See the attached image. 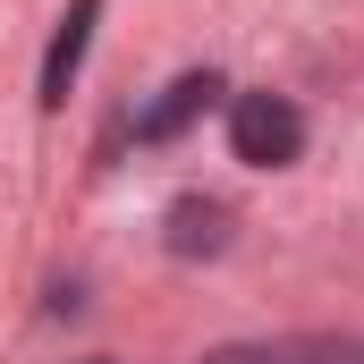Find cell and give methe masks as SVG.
<instances>
[{"label": "cell", "instance_id": "obj_3", "mask_svg": "<svg viewBox=\"0 0 364 364\" xmlns=\"http://www.w3.org/2000/svg\"><path fill=\"white\" fill-rule=\"evenodd\" d=\"M93 17H102V0H77V9L60 17V34H51V60H43V102H68V77H77V60H85Z\"/></svg>", "mask_w": 364, "mask_h": 364}, {"label": "cell", "instance_id": "obj_7", "mask_svg": "<svg viewBox=\"0 0 364 364\" xmlns=\"http://www.w3.org/2000/svg\"><path fill=\"white\" fill-rule=\"evenodd\" d=\"M93 364H102V356H93Z\"/></svg>", "mask_w": 364, "mask_h": 364}, {"label": "cell", "instance_id": "obj_5", "mask_svg": "<svg viewBox=\"0 0 364 364\" xmlns=\"http://www.w3.org/2000/svg\"><path fill=\"white\" fill-rule=\"evenodd\" d=\"M288 364H364V339H314V348H296Z\"/></svg>", "mask_w": 364, "mask_h": 364}, {"label": "cell", "instance_id": "obj_2", "mask_svg": "<svg viewBox=\"0 0 364 364\" xmlns=\"http://www.w3.org/2000/svg\"><path fill=\"white\" fill-rule=\"evenodd\" d=\"M212 93H220V77H212V68H186L178 85H170L161 102H153V110H144V119H136V136H144V144H161V136H178L186 119H203V110H212Z\"/></svg>", "mask_w": 364, "mask_h": 364}, {"label": "cell", "instance_id": "obj_1", "mask_svg": "<svg viewBox=\"0 0 364 364\" xmlns=\"http://www.w3.org/2000/svg\"><path fill=\"white\" fill-rule=\"evenodd\" d=\"M229 153H237L246 170H288V161L305 153V110H296L288 93H237V110H229Z\"/></svg>", "mask_w": 364, "mask_h": 364}, {"label": "cell", "instance_id": "obj_4", "mask_svg": "<svg viewBox=\"0 0 364 364\" xmlns=\"http://www.w3.org/2000/svg\"><path fill=\"white\" fill-rule=\"evenodd\" d=\"M229 246V212L220 203H170V255H220Z\"/></svg>", "mask_w": 364, "mask_h": 364}, {"label": "cell", "instance_id": "obj_6", "mask_svg": "<svg viewBox=\"0 0 364 364\" xmlns=\"http://www.w3.org/2000/svg\"><path fill=\"white\" fill-rule=\"evenodd\" d=\"M203 364H288V356H279V348H212Z\"/></svg>", "mask_w": 364, "mask_h": 364}]
</instances>
